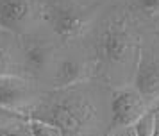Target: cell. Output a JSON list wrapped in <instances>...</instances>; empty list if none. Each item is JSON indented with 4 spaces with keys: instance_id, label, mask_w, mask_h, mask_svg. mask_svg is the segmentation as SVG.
I'll use <instances>...</instances> for the list:
<instances>
[{
    "instance_id": "8992f818",
    "label": "cell",
    "mask_w": 159,
    "mask_h": 136,
    "mask_svg": "<svg viewBox=\"0 0 159 136\" xmlns=\"http://www.w3.org/2000/svg\"><path fill=\"white\" fill-rule=\"evenodd\" d=\"M32 16L30 0H0V27L22 30Z\"/></svg>"
},
{
    "instance_id": "9c48e42d",
    "label": "cell",
    "mask_w": 159,
    "mask_h": 136,
    "mask_svg": "<svg viewBox=\"0 0 159 136\" xmlns=\"http://www.w3.org/2000/svg\"><path fill=\"white\" fill-rule=\"evenodd\" d=\"M50 49L45 43H30L25 49V61L32 70H39L48 63Z\"/></svg>"
},
{
    "instance_id": "277c9868",
    "label": "cell",
    "mask_w": 159,
    "mask_h": 136,
    "mask_svg": "<svg viewBox=\"0 0 159 136\" xmlns=\"http://www.w3.org/2000/svg\"><path fill=\"white\" fill-rule=\"evenodd\" d=\"M100 47L102 54L111 63H123L129 57L130 49H132V40L122 21H115L109 27H106L100 38Z\"/></svg>"
},
{
    "instance_id": "e0dca14e",
    "label": "cell",
    "mask_w": 159,
    "mask_h": 136,
    "mask_svg": "<svg viewBox=\"0 0 159 136\" xmlns=\"http://www.w3.org/2000/svg\"><path fill=\"white\" fill-rule=\"evenodd\" d=\"M157 32H159V20H157Z\"/></svg>"
},
{
    "instance_id": "6da1fadb",
    "label": "cell",
    "mask_w": 159,
    "mask_h": 136,
    "mask_svg": "<svg viewBox=\"0 0 159 136\" xmlns=\"http://www.w3.org/2000/svg\"><path fill=\"white\" fill-rule=\"evenodd\" d=\"M38 120L57 125L65 136H86L95 122L91 102L79 93H65L45 107Z\"/></svg>"
},
{
    "instance_id": "9a60e30c",
    "label": "cell",
    "mask_w": 159,
    "mask_h": 136,
    "mask_svg": "<svg viewBox=\"0 0 159 136\" xmlns=\"http://www.w3.org/2000/svg\"><path fill=\"white\" fill-rule=\"evenodd\" d=\"M109 136H136L134 127H122V129H113V133Z\"/></svg>"
},
{
    "instance_id": "52a82bcc",
    "label": "cell",
    "mask_w": 159,
    "mask_h": 136,
    "mask_svg": "<svg viewBox=\"0 0 159 136\" xmlns=\"http://www.w3.org/2000/svg\"><path fill=\"white\" fill-rule=\"evenodd\" d=\"M52 27L56 30V34L70 40V38H77V36L84 30V16L72 7H57L52 11Z\"/></svg>"
},
{
    "instance_id": "5bb4252c",
    "label": "cell",
    "mask_w": 159,
    "mask_h": 136,
    "mask_svg": "<svg viewBox=\"0 0 159 136\" xmlns=\"http://www.w3.org/2000/svg\"><path fill=\"white\" fill-rule=\"evenodd\" d=\"M11 56H9V52L2 45H0V75H7L11 73Z\"/></svg>"
},
{
    "instance_id": "8fae6325",
    "label": "cell",
    "mask_w": 159,
    "mask_h": 136,
    "mask_svg": "<svg viewBox=\"0 0 159 136\" xmlns=\"http://www.w3.org/2000/svg\"><path fill=\"white\" fill-rule=\"evenodd\" d=\"M154 125H156V111H147L139 120L132 125L136 136H152L154 134Z\"/></svg>"
},
{
    "instance_id": "5b68a950",
    "label": "cell",
    "mask_w": 159,
    "mask_h": 136,
    "mask_svg": "<svg viewBox=\"0 0 159 136\" xmlns=\"http://www.w3.org/2000/svg\"><path fill=\"white\" fill-rule=\"evenodd\" d=\"M30 97V86L25 79L15 73L0 75V107L18 109Z\"/></svg>"
},
{
    "instance_id": "7c38bea8",
    "label": "cell",
    "mask_w": 159,
    "mask_h": 136,
    "mask_svg": "<svg viewBox=\"0 0 159 136\" xmlns=\"http://www.w3.org/2000/svg\"><path fill=\"white\" fill-rule=\"evenodd\" d=\"M0 136H32L29 122H9L0 125Z\"/></svg>"
},
{
    "instance_id": "2e32d148",
    "label": "cell",
    "mask_w": 159,
    "mask_h": 136,
    "mask_svg": "<svg viewBox=\"0 0 159 136\" xmlns=\"http://www.w3.org/2000/svg\"><path fill=\"white\" fill-rule=\"evenodd\" d=\"M152 136H159V109L156 111V125H154V134Z\"/></svg>"
},
{
    "instance_id": "3957f363",
    "label": "cell",
    "mask_w": 159,
    "mask_h": 136,
    "mask_svg": "<svg viewBox=\"0 0 159 136\" xmlns=\"http://www.w3.org/2000/svg\"><path fill=\"white\" fill-rule=\"evenodd\" d=\"M134 88L147 100V104L159 99V56L148 50L141 52L134 77Z\"/></svg>"
},
{
    "instance_id": "30bf717a",
    "label": "cell",
    "mask_w": 159,
    "mask_h": 136,
    "mask_svg": "<svg viewBox=\"0 0 159 136\" xmlns=\"http://www.w3.org/2000/svg\"><path fill=\"white\" fill-rule=\"evenodd\" d=\"M29 125H30L32 136H65L63 131L57 125L48 124V122H43V120H38V118H30Z\"/></svg>"
},
{
    "instance_id": "7a4b0ae2",
    "label": "cell",
    "mask_w": 159,
    "mask_h": 136,
    "mask_svg": "<svg viewBox=\"0 0 159 136\" xmlns=\"http://www.w3.org/2000/svg\"><path fill=\"white\" fill-rule=\"evenodd\" d=\"M111 113L113 129L132 127L147 113V100L139 95L136 88H120L113 93Z\"/></svg>"
},
{
    "instance_id": "4fadbf2b",
    "label": "cell",
    "mask_w": 159,
    "mask_h": 136,
    "mask_svg": "<svg viewBox=\"0 0 159 136\" xmlns=\"http://www.w3.org/2000/svg\"><path fill=\"white\" fill-rule=\"evenodd\" d=\"M134 7L141 13L154 14L159 13V0H134Z\"/></svg>"
},
{
    "instance_id": "ba28073f",
    "label": "cell",
    "mask_w": 159,
    "mask_h": 136,
    "mask_svg": "<svg viewBox=\"0 0 159 136\" xmlns=\"http://www.w3.org/2000/svg\"><path fill=\"white\" fill-rule=\"evenodd\" d=\"M86 75V66L75 59H65L61 61L57 66V72H56V84L61 86V88H66V86H72L80 82Z\"/></svg>"
}]
</instances>
